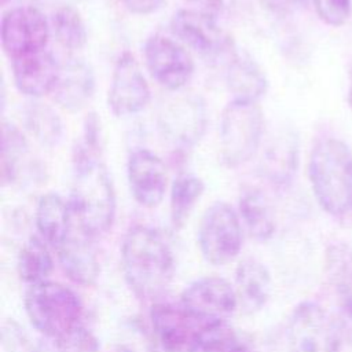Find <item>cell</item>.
I'll return each instance as SVG.
<instances>
[{
	"mask_svg": "<svg viewBox=\"0 0 352 352\" xmlns=\"http://www.w3.org/2000/svg\"><path fill=\"white\" fill-rule=\"evenodd\" d=\"M1 334L6 352H37L36 345L30 342L25 331L14 320L4 322Z\"/></svg>",
	"mask_w": 352,
	"mask_h": 352,
	"instance_id": "obj_34",
	"label": "cell"
},
{
	"mask_svg": "<svg viewBox=\"0 0 352 352\" xmlns=\"http://www.w3.org/2000/svg\"><path fill=\"white\" fill-rule=\"evenodd\" d=\"M191 3L197 6V10L217 18L219 15L228 12L235 6L236 0H191Z\"/></svg>",
	"mask_w": 352,
	"mask_h": 352,
	"instance_id": "obj_37",
	"label": "cell"
},
{
	"mask_svg": "<svg viewBox=\"0 0 352 352\" xmlns=\"http://www.w3.org/2000/svg\"><path fill=\"white\" fill-rule=\"evenodd\" d=\"M102 150V128L96 113H89L85 117L82 133L73 148V164L100 160Z\"/></svg>",
	"mask_w": 352,
	"mask_h": 352,
	"instance_id": "obj_32",
	"label": "cell"
},
{
	"mask_svg": "<svg viewBox=\"0 0 352 352\" xmlns=\"http://www.w3.org/2000/svg\"><path fill=\"white\" fill-rule=\"evenodd\" d=\"M151 98L148 82L135 56L122 52L113 69L107 104L116 117H129L146 109Z\"/></svg>",
	"mask_w": 352,
	"mask_h": 352,
	"instance_id": "obj_12",
	"label": "cell"
},
{
	"mask_svg": "<svg viewBox=\"0 0 352 352\" xmlns=\"http://www.w3.org/2000/svg\"><path fill=\"white\" fill-rule=\"evenodd\" d=\"M308 177L320 208L340 217L352 202V150L341 139L319 140L309 155Z\"/></svg>",
	"mask_w": 352,
	"mask_h": 352,
	"instance_id": "obj_2",
	"label": "cell"
},
{
	"mask_svg": "<svg viewBox=\"0 0 352 352\" xmlns=\"http://www.w3.org/2000/svg\"><path fill=\"white\" fill-rule=\"evenodd\" d=\"M154 352H190L195 336L205 326L182 305L155 304L150 311Z\"/></svg>",
	"mask_w": 352,
	"mask_h": 352,
	"instance_id": "obj_13",
	"label": "cell"
},
{
	"mask_svg": "<svg viewBox=\"0 0 352 352\" xmlns=\"http://www.w3.org/2000/svg\"><path fill=\"white\" fill-rule=\"evenodd\" d=\"M198 246L204 258L213 265L231 263L242 248V226L236 212L226 202H213L202 214Z\"/></svg>",
	"mask_w": 352,
	"mask_h": 352,
	"instance_id": "obj_7",
	"label": "cell"
},
{
	"mask_svg": "<svg viewBox=\"0 0 352 352\" xmlns=\"http://www.w3.org/2000/svg\"><path fill=\"white\" fill-rule=\"evenodd\" d=\"M206 107L199 96H183L170 102L160 114L162 135L180 148L192 147L204 135Z\"/></svg>",
	"mask_w": 352,
	"mask_h": 352,
	"instance_id": "obj_14",
	"label": "cell"
},
{
	"mask_svg": "<svg viewBox=\"0 0 352 352\" xmlns=\"http://www.w3.org/2000/svg\"><path fill=\"white\" fill-rule=\"evenodd\" d=\"M56 252L63 271L73 282L84 286L96 282L100 271L96 250L92 238L84 234L78 226Z\"/></svg>",
	"mask_w": 352,
	"mask_h": 352,
	"instance_id": "obj_18",
	"label": "cell"
},
{
	"mask_svg": "<svg viewBox=\"0 0 352 352\" xmlns=\"http://www.w3.org/2000/svg\"><path fill=\"white\" fill-rule=\"evenodd\" d=\"M25 311L43 337H55L81 324L82 304L67 286L43 280L26 289Z\"/></svg>",
	"mask_w": 352,
	"mask_h": 352,
	"instance_id": "obj_4",
	"label": "cell"
},
{
	"mask_svg": "<svg viewBox=\"0 0 352 352\" xmlns=\"http://www.w3.org/2000/svg\"><path fill=\"white\" fill-rule=\"evenodd\" d=\"M177 40L212 63H227L236 52L232 38L217 23L216 16L201 10L183 8L170 19Z\"/></svg>",
	"mask_w": 352,
	"mask_h": 352,
	"instance_id": "obj_6",
	"label": "cell"
},
{
	"mask_svg": "<svg viewBox=\"0 0 352 352\" xmlns=\"http://www.w3.org/2000/svg\"><path fill=\"white\" fill-rule=\"evenodd\" d=\"M54 100L70 113L82 110L95 94V73L89 63L70 58L60 63L59 74L52 89Z\"/></svg>",
	"mask_w": 352,
	"mask_h": 352,
	"instance_id": "obj_17",
	"label": "cell"
},
{
	"mask_svg": "<svg viewBox=\"0 0 352 352\" xmlns=\"http://www.w3.org/2000/svg\"><path fill=\"white\" fill-rule=\"evenodd\" d=\"M337 324L344 341L352 345V287L338 292Z\"/></svg>",
	"mask_w": 352,
	"mask_h": 352,
	"instance_id": "obj_35",
	"label": "cell"
},
{
	"mask_svg": "<svg viewBox=\"0 0 352 352\" xmlns=\"http://www.w3.org/2000/svg\"><path fill=\"white\" fill-rule=\"evenodd\" d=\"M261 4L272 14L286 16L301 10L307 0H261Z\"/></svg>",
	"mask_w": 352,
	"mask_h": 352,
	"instance_id": "obj_36",
	"label": "cell"
},
{
	"mask_svg": "<svg viewBox=\"0 0 352 352\" xmlns=\"http://www.w3.org/2000/svg\"><path fill=\"white\" fill-rule=\"evenodd\" d=\"M264 118L257 102L231 100L220 120V154L228 168L246 164L257 151Z\"/></svg>",
	"mask_w": 352,
	"mask_h": 352,
	"instance_id": "obj_5",
	"label": "cell"
},
{
	"mask_svg": "<svg viewBox=\"0 0 352 352\" xmlns=\"http://www.w3.org/2000/svg\"><path fill=\"white\" fill-rule=\"evenodd\" d=\"M190 352H250L243 337L226 322L205 324L192 342Z\"/></svg>",
	"mask_w": 352,
	"mask_h": 352,
	"instance_id": "obj_25",
	"label": "cell"
},
{
	"mask_svg": "<svg viewBox=\"0 0 352 352\" xmlns=\"http://www.w3.org/2000/svg\"><path fill=\"white\" fill-rule=\"evenodd\" d=\"M226 84L234 100L257 102L265 95L268 81L260 65L238 51L226 63Z\"/></svg>",
	"mask_w": 352,
	"mask_h": 352,
	"instance_id": "obj_21",
	"label": "cell"
},
{
	"mask_svg": "<svg viewBox=\"0 0 352 352\" xmlns=\"http://www.w3.org/2000/svg\"><path fill=\"white\" fill-rule=\"evenodd\" d=\"M351 209H352V202H351Z\"/></svg>",
	"mask_w": 352,
	"mask_h": 352,
	"instance_id": "obj_41",
	"label": "cell"
},
{
	"mask_svg": "<svg viewBox=\"0 0 352 352\" xmlns=\"http://www.w3.org/2000/svg\"><path fill=\"white\" fill-rule=\"evenodd\" d=\"M143 54L151 77L169 91L184 88L194 76L192 56L179 40L153 34L144 43Z\"/></svg>",
	"mask_w": 352,
	"mask_h": 352,
	"instance_id": "obj_9",
	"label": "cell"
},
{
	"mask_svg": "<svg viewBox=\"0 0 352 352\" xmlns=\"http://www.w3.org/2000/svg\"><path fill=\"white\" fill-rule=\"evenodd\" d=\"M351 0H314L318 16L329 26H342L351 15Z\"/></svg>",
	"mask_w": 352,
	"mask_h": 352,
	"instance_id": "obj_33",
	"label": "cell"
},
{
	"mask_svg": "<svg viewBox=\"0 0 352 352\" xmlns=\"http://www.w3.org/2000/svg\"><path fill=\"white\" fill-rule=\"evenodd\" d=\"M235 294L243 314L258 312L271 296V275L256 258H243L235 270Z\"/></svg>",
	"mask_w": 352,
	"mask_h": 352,
	"instance_id": "obj_20",
	"label": "cell"
},
{
	"mask_svg": "<svg viewBox=\"0 0 352 352\" xmlns=\"http://www.w3.org/2000/svg\"><path fill=\"white\" fill-rule=\"evenodd\" d=\"M54 268L48 245L40 236H30L18 256V274L28 285L47 280Z\"/></svg>",
	"mask_w": 352,
	"mask_h": 352,
	"instance_id": "obj_26",
	"label": "cell"
},
{
	"mask_svg": "<svg viewBox=\"0 0 352 352\" xmlns=\"http://www.w3.org/2000/svg\"><path fill=\"white\" fill-rule=\"evenodd\" d=\"M326 274L337 293L352 287V249L348 245L337 243L327 249Z\"/></svg>",
	"mask_w": 352,
	"mask_h": 352,
	"instance_id": "obj_31",
	"label": "cell"
},
{
	"mask_svg": "<svg viewBox=\"0 0 352 352\" xmlns=\"http://www.w3.org/2000/svg\"><path fill=\"white\" fill-rule=\"evenodd\" d=\"M348 104L352 109V70L349 74V88H348Z\"/></svg>",
	"mask_w": 352,
	"mask_h": 352,
	"instance_id": "obj_39",
	"label": "cell"
},
{
	"mask_svg": "<svg viewBox=\"0 0 352 352\" xmlns=\"http://www.w3.org/2000/svg\"><path fill=\"white\" fill-rule=\"evenodd\" d=\"M298 165V143L293 132H280L267 146L260 169L272 184L285 186L293 180Z\"/></svg>",
	"mask_w": 352,
	"mask_h": 352,
	"instance_id": "obj_22",
	"label": "cell"
},
{
	"mask_svg": "<svg viewBox=\"0 0 352 352\" xmlns=\"http://www.w3.org/2000/svg\"><path fill=\"white\" fill-rule=\"evenodd\" d=\"M36 226L40 238L56 250L70 236L77 224L69 201H65L56 192H48L37 202Z\"/></svg>",
	"mask_w": 352,
	"mask_h": 352,
	"instance_id": "obj_19",
	"label": "cell"
},
{
	"mask_svg": "<svg viewBox=\"0 0 352 352\" xmlns=\"http://www.w3.org/2000/svg\"><path fill=\"white\" fill-rule=\"evenodd\" d=\"M239 214L248 232L254 239L267 241L274 235L275 217L263 191L257 188L245 190L239 198Z\"/></svg>",
	"mask_w": 352,
	"mask_h": 352,
	"instance_id": "obj_23",
	"label": "cell"
},
{
	"mask_svg": "<svg viewBox=\"0 0 352 352\" xmlns=\"http://www.w3.org/2000/svg\"><path fill=\"white\" fill-rule=\"evenodd\" d=\"M180 305L204 324L226 322L238 308L235 289L220 276H204L190 283L180 296Z\"/></svg>",
	"mask_w": 352,
	"mask_h": 352,
	"instance_id": "obj_11",
	"label": "cell"
},
{
	"mask_svg": "<svg viewBox=\"0 0 352 352\" xmlns=\"http://www.w3.org/2000/svg\"><path fill=\"white\" fill-rule=\"evenodd\" d=\"M12 63V77L16 89L30 98H41L51 94L60 69L55 55L45 50L36 51L16 59Z\"/></svg>",
	"mask_w": 352,
	"mask_h": 352,
	"instance_id": "obj_16",
	"label": "cell"
},
{
	"mask_svg": "<svg viewBox=\"0 0 352 352\" xmlns=\"http://www.w3.org/2000/svg\"><path fill=\"white\" fill-rule=\"evenodd\" d=\"M37 352H99V341L91 330L77 327L55 337H43L36 345Z\"/></svg>",
	"mask_w": 352,
	"mask_h": 352,
	"instance_id": "obj_30",
	"label": "cell"
},
{
	"mask_svg": "<svg viewBox=\"0 0 352 352\" xmlns=\"http://www.w3.org/2000/svg\"><path fill=\"white\" fill-rule=\"evenodd\" d=\"M286 338L289 352H340L342 342L337 322L314 301L296 307Z\"/></svg>",
	"mask_w": 352,
	"mask_h": 352,
	"instance_id": "obj_8",
	"label": "cell"
},
{
	"mask_svg": "<svg viewBox=\"0 0 352 352\" xmlns=\"http://www.w3.org/2000/svg\"><path fill=\"white\" fill-rule=\"evenodd\" d=\"M69 204L78 228L88 236L106 234L116 217V192L111 177L100 160L73 164Z\"/></svg>",
	"mask_w": 352,
	"mask_h": 352,
	"instance_id": "obj_3",
	"label": "cell"
},
{
	"mask_svg": "<svg viewBox=\"0 0 352 352\" xmlns=\"http://www.w3.org/2000/svg\"><path fill=\"white\" fill-rule=\"evenodd\" d=\"M51 29L56 41L69 51H78L87 44L85 23L80 12L70 6H62L52 14Z\"/></svg>",
	"mask_w": 352,
	"mask_h": 352,
	"instance_id": "obj_28",
	"label": "cell"
},
{
	"mask_svg": "<svg viewBox=\"0 0 352 352\" xmlns=\"http://www.w3.org/2000/svg\"><path fill=\"white\" fill-rule=\"evenodd\" d=\"M28 153V142L18 126L11 122H3L1 126V157L0 176L3 184H11L19 175L21 160Z\"/></svg>",
	"mask_w": 352,
	"mask_h": 352,
	"instance_id": "obj_29",
	"label": "cell"
},
{
	"mask_svg": "<svg viewBox=\"0 0 352 352\" xmlns=\"http://www.w3.org/2000/svg\"><path fill=\"white\" fill-rule=\"evenodd\" d=\"M126 175L135 201L144 208H157L166 191L168 175L164 161L147 148L131 153L126 164Z\"/></svg>",
	"mask_w": 352,
	"mask_h": 352,
	"instance_id": "obj_15",
	"label": "cell"
},
{
	"mask_svg": "<svg viewBox=\"0 0 352 352\" xmlns=\"http://www.w3.org/2000/svg\"><path fill=\"white\" fill-rule=\"evenodd\" d=\"M26 128L34 139L47 147L58 146L63 138L60 117L47 104L33 102L25 110Z\"/></svg>",
	"mask_w": 352,
	"mask_h": 352,
	"instance_id": "obj_27",
	"label": "cell"
},
{
	"mask_svg": "<svg viewBox=\"0 0 352 352\" xmlns=\"http://www.w3.org/2000/svg\"><path fill=\"white\" fill-rule=\"evenodd\" d=\"M204 191L205 183L198 176L182 175L173 180L169 198L170 223L173 228L179 230L186 224Z\"/></svg>",
	"mask_w": 352,
	"mask_h": 352,
	"instance_id": "obj_24",
	"label": "cell"
},
{
	"mask_svg": "<svg viewBox=\"0 0 352 352\" xmlns=\"http://www.w3.org/2000/svg\"><path fill=\"white\" fill-rule=\"evenodd\" d=\"M121 265L132 292L142 300H153L169 286L175 258L169 245L157 230L135 226L124 236Z\"/></svg>",
	"mask_w": 352,
	"mask_h": 352,
	"instance_id": "obj_1",
	"label": "cell"
},
{
	"mask_svg": "<svg viewBox=\"0 0 352 352\" xmlns=\"http://www.w3.org/2000/svg\"><path fill=\"white\" fill-rule=\"evenodd\" d=\"M125 7L138 15H148L155 12L165 0H122Z\"/></svg>",
	"mask_w": 352,
	"mask_h": 352,
	"instance_id": "obj_38",
	"label": "cell"
},
{
	"mask_svg": "<svg viewBox=\"0 0 352 352\" xmlns=\"http://www.w3.org/2000/svg\"><path fill=\"white\" fill-rule=\"evenodd\" d=\"M8 1H11V0H1V4H3V6H6Z\"/></svg>",
	"mask_w": 352,
	"mask_h": 352,
	"instance_id": "obj_40",
	"label": "cell"
},
{
	"mask_svg": "<svg viewBox=\"0 0 352 352\" xmlns=\"http://www.w3.org/2000/svg\"><path fill=\"white\" fill-rule=\"evenodd\" d=\"M50 23L44 14L30 6L15 7L3 14L1 47L10 60L45 50Z\"/></svg>",
	"mask_w": 352,
	"mask_h": 352,
	"instance_id": "obj_10",
	"label": "cell"
}]
</instances>
